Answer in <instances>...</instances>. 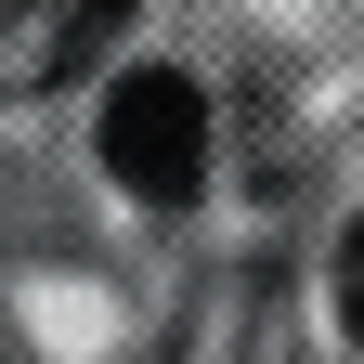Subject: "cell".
<instances>
[{
    "instance_id": "cell-1",
    "label": "cell",
    "mask_w": 364,
    "mask_h": 364,
    "mask_svg": "<svg viewBox=\"0 0 364 364\" xmlns=\"http://www.w3.org/2000/svg\"><path fill=\"white\" fill-rule=\"evenodd\" d=\"M105 169L130 182V196L182 208V196L208 182V91L182 78V65H130V78L105 91Z\"/></svg>"
},
{
    "instance_id": "cell-2",
    "label": "cell",
    "mask_w": 364,
    "mask_h": 364,
    "mask_svg": "<svg viewBox=\"0 0 364 364\" xmlns=\"http://www.w3.org/2000/svg\"><path fill=\"white\" fill-rule=\"evenodd\" d=\"M130 0H0V78H78Z\"/></svg>"
},
{
    "instance_id": "cell-3",
    "label": "cell",
    "mask_w": 364,
    "mask_h": 364,
    "mask_svg": "<svg viewBox=\"0 0 364 364\" xmlns=\"http://www.w3.org/2000/svg\"><path fill=\"white\" fill-rule=\"evenodd\" d=\"M338 312H351V338H364V221H351V247H338Z\"/></svg>"
}]
</instances>
